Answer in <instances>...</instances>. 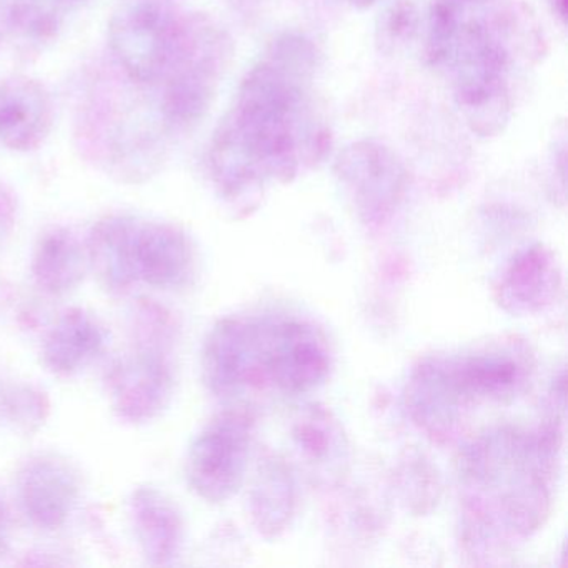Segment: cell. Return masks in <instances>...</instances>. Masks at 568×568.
Segmentation results:
<instances>
[{
    "instance_id": "cell-5",
    "label": "cell",
    "mask_w": 568,
    "mask_h": 568,
    "mask_svg": "<svg viewBox=\"0 0 568 568\" xmlns=\"http://www.w3.org/2000/svg\"><path fill=\"white\" fill-rule=\"evenodd\" d=\"M109 395L119 417L132 424L154 420L168 408L174 392V375L155 342L139 347L112 364Z\"/></svg>"
},
{
    "instance_id": "cell-16",
    "label": "cell",
    "mask_w": 568,
    "mask_h": 568,
    "mask_svg": "<svg viewBox=\"0 0 568 568\" xmlns=\"http://www.w3.org/2000/svg\"><path fill=\"white\" fill-rule=\"evenodd\" d=\"M9 29H11V26H9V8H4L2 0H0V41L4 39Z\"/></svg>"
},
{
    "instance_id": "cell-6",
    "label": "cell",
    "mask_w": 568,
    "mask_h": 568,
    "mask_svg": "<svg viewBox=\"0 0 568 568\" xmlns=\"http://www.w3.org/2000/svg\"><path fill=\"white\" fill-rule=\"evenodd\" d=\"M81 497V477L59 454H39L22 465L18 498L36 527L58 530L71 517Z\"/></svg>"
},
{
    "instance_id": "cell-19",
    "label": "cell",
    "mask_w": 568,
    "mask_h": 568,
    "mask_svg": "<svg viewBox=\"0 0 568 568\" xmlns=\"http://www.w3.org/2000/svg\"><path fill=\"white\" fill-rule=\"evenodd\" d=\"M465 2H477V0H465Z\"/></svg>"
},
{
    "instance_id": "cell-10",
    "label": "cell",
    "mask_w": 568,
    "mask_h": 568,
    "mask_svg": "<svg viewBox=\"0 0 568 568\" xmlns=\"http://www.w3.org/2000/svg\"><path fill=\"white\" fill-rule=\"evenodd\" d=\"M131 517L145 558L165 565L181 547L182 521L172 501L158 488L144 487L131 498Z\"/></svg>"
},
{
    "instance_id": "cell-15",
    "label": "cell",
    "mask_w": 568,
    "mask_h": 568,
    "mask_svg": "<svg viewBox=\"0 0 568 568\" xmlns=\"http://www.w3.org/2000/svg\"><path fill=\"white\" fill-rule=\"evenodd\" d=\"M9 537H11V527H9V517L4 508L0 507V554L6 551L9 545Z\"/></svg>"
},
{
    "instance_id": "cell-8",
    "label": "cell",
    "mask_w": 568,
    "mask_h": 568,
    "mask_svg": "<svg viewBox=\"0 0 568 568\" xmlns=\"http://www.w3.org/2000/svg\"><path fill=\"white\" fill-rule=\"evenodd\" d=\"M241 428L234 418L214 422L194 442L189 455V480L209 500H221L234 490L241 471Z\"/></svg>"
},
{
    "instance_id": "cell-12",
    "label": "cell",
    "mask_w": 568,
    "mask_h": 568,
    "mask_svg": "<svg viewBox=\"0 0 568 568\" xmlns=\"http://www.w3.org/2000/svg\"><path fill=\"white\" fill-rule=\"evenodd\" d=\"M68 0H12L9 26L31 42H49L61 31Z\"/></svg>"
},
{
    "instance_id": "cell-3",
    "label": "cell",
    "mask_w": 568,
    "mask_h": 568,
    "mask_svg": "<svg viewBox=\"0 0 568 568\" xmlns=\"http://www.w3.org/2000/svg\"><path fill=\"white\" fill-rule=\"evenodd\" d=\"M184 24L172 0H119L109 21V45L132 81L154 84L168 74Z\"/></svg>"
},
{
    "instance_id": "cell-2",
    "label": "cell",
    "mask_w": 568,
    "mask_h": 568,
    "mask_svg": "<svg viewBox=\"0 0 568 568\" xmlns=\"http://www.w3.org/2000/svg\"><path fill=\"white\" fill-rule=\"evenodd\" d=\"M88 262L105 291L125 294L148 284L174 291L187 284L194 252L181 229L132 215H108L92 227Z\"/></svg>"
},
{
    "instance_id": "cell-17",
    "label": "cell",
    "mask_w": 568,
    "mask_h": 568,
    "mask_svg": "<svg viewBox=\"0 0 568 568\" xmlns=\"http://www.w3.org/2000/svg\"><path fill=\"white\" fill-rule=\"evenodd\" d=\"M555 4L558 6V12H560L561 18H564L565 6H567V0H555Z\"/></svg>"
},
{
    "instance_id": "cell-1",
    "label": "cell",
    "mask_w": 568,
    "mask_h": 568,
    "mask_svg": "<svg viewBox=\"0 0 568 568\" xmlns=\"http://www.w3.org/2000/svg\"><path fill=\"white\" fill-rule=\"evenodd\" d=\"M302 89L275 64H262L242 85L237 105L221 125L212 168L224 187H234L255 164L288 171L295 164Z\"/></svg>"
},
{
    "instance_id": "cell-11",
    "label": "cell",
    "mask_w": 568,
    "mask_h": 568,
    "mask_svg": "<svg viewBox=\"0 0 568 568\" xmlns=\"http://www.w3.org/2000/svg\"><path fill=\"white\" fill-rule=\"evenodd\" d=\"M88 265V252L78 237L68 229L54 227L39 237L32 257V275L42 291L64 295L81 284Z\"/></svg>"
},
{
    "instance_id": "cell-4",
    "label": "cell",
    "mask_w": 568,
    "mask_h": 568,
    "mask_svg": "<svg viewBox=\"0 0 568 568\" xmlns=\"http://www.w3.org/2000/svg\"><path fill=\"white\" fill-rule=\"evenodd\" d=\"M219 41L207 26L184 24L174 61L165 74L162 109L172 124L197 121L211 104L217 79Z\"/></svg>"
},
{
    "instance_id": "cell-7",
    "label": "cell",
    "mask_w": 568,
    "mask_h": 568,
    "mask_svg": "<svg viewBox=\"0 0 568 568\" xmlns=\"http://www.w3.org/2000/svg\"><path fill=\"white\" fill-rule=\"evenodd\" d=\"M54 105L48 89L28 75L0 82V142L11 151L29 152L48 138Z\"/></svg>"
},
{
    "instance_id": "cell-18",
    "label": "cell",
    "mask_w": 568,
    "mask_h": 568,
    "mask_svg": "<svg viewBox=\"0 0 568 568\" xmlns=\"http://www.w3.org/2000/svg\"><path fill=\"white\" fill-rule=\"evenodd\" d=\"M69 2V0H68ZM72 2H85V0H72Z\"/></svg>"
},
{
    "instance_id": "cell-13",
    "label": "cell",
    "mask_w": 568,
    "mask_h": 568,
    "mask_svg": "<svg viewBox=\"0 0 568 568\" xmlns=\"http://www.w3.org/2000/svg\"><path fill=\"white\" fill-rule=\"evenodd\" d=\"M6 407L11 412L12 418L26 427L39 425L44 420L48 405L44 397L31 388H14L11 394L6 397Z\"/></svg>"
},
{
    "instance_id": "cell-14",
    "label": "cell",
    "mask_w": 568,
    "mask_h": 568,
    "mask_svg": "<svg viewBox=\"0 0 568 568\" xmlns=\"http://www.w3.org/2000/svg\"><path fill=\"white\" fill-rule=\"evenodd\" d=\"M14 197H12L11 192L6 191L4 187H0V235L11 231L12 224H14Z\"/></svg>"
},
{
    "instance_id": "cell-9",
    "label": "cell",
    "mask_w": 568,
    "mask_h": 568,
    "mask_svg": "<svg viewBox=\"0 0 568 568\" xmlns=\"http://www.w3.org/2000/svg\"><path fill=\"white\" fill-rule=\"evenodd\" d=\"M108 332L101 322L82 311H65L45 335L42 344V362L52 374H78L91 365L104 352Z\"/></svg>"
}]
</instances>
